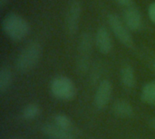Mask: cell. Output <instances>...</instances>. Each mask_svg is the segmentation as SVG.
I'll list each match as a JSON object with an SVG mask.
<instances>
[{"label": "cell", "mask_w": 155, "mask_h": 139, "mask_svg": "<svg viewBox=\"0 0 155 139\" xmlns=\"http://www.w3.org/2000/svg\"><path fill=\"white\" fill-rule=\"evenodd\" d=\"M2 27L5 33L15 42L24 40L30 33L28 22L16 14H7L2 22Z\"/></svg>", "instance_id": "cell-1"}, {"label": "cell", "mask_w": 155, "mask_h": 139, "mask_svg": "<svg viewBox=\"0 0 155 139\" xmlns=\"http://www.w3.org/2000/svg\"><path fill=\"white\" fill-rule=\"evenodd\" d=\"M42 54V46L37 42H33L27 44L19 53L16 59V69L25 73L32 71L38 63Z\"/></svg>", "instance_id": "cell-2"}, {"label": "cell", "mask_w": 155, "mask_h": 139, "mask_svg": "<svg viewBox=\"0 0 155 139\" xmlns=\"http://www.w3.org/2000/svg\"><path fill=\"white\" fill-rule=\"evenodd\" d=\"M52 95L63 101L73 100L76 95V88L74 81L66 76H58L53 79L50 84Z\"/></svg>", "instance_id": "cell-3"}, {"label": "cell", "mask_w": 155, "mask_h": 139, "mask_svg": "<svg viewBox=\"0 0 155 139\" xmlns=\"http://www.w3.org/2000/svg\"><path fill=\"white\" fill-rule=\"evenodd\" d=\"M93 47V38L89 33H84L79 42V54L77 60V70L80 73H85L90 64V57Z\"/></svg>", "instance_id": "cell-4"}, {"label": "cell", "mask_w": 155, "mask_h": 139, "mask_svg": "<svg viewBox=\"0 0 155 139\" xmlns=\"http://www.w3.org/2000/svg\"><path fill=\"white\" fill-rule=\"evenodd\" d=\"M108 23L117 39L126 47L132 48L134 46V39L124 22L117 14H110L108 15Z\"/></svg>", "instance_id": "cell-5"}, {"label": "cell", "mask_w": 155, "mask_h": 139, "mask_svg": "<svg viewBox=\"0 0 155 139\" xmlns=\"http://www.w3.org/2000/svg\"><path fill=\"white\" fill-rule=\"evenodd\" d=\"M82 7L78 0H73L67 9L65 16V26L66 30L70 34H74L79 26L80 18H81Z\"/></svg>", "instance_id": "cell-6"}, {"label": "cell", "mask_w": 155, "mask_h": 139, "mask_svg": "<svg viewBox=\"0 0 155 139\" xmlns=\"http://www.w3.org/2000/svg\"><path fill=\"white\" fill-rule=\"evenodd\" d=\"M113 96V84L108 80H104L98 85L95 94L94 102L97 109H104L111 100Z\"/></svg>", "instance_id": "cell-7"}, {"label": "cell", "mask_w": 155, "mask_h": 139, "mask_svg": "<svg viewBox=\"0 0 155 139\" xmlns=\"http://www.w3.org/2000/svg\"><path fill=\"white\" fill-rule=\"evenodd\" d=\"M95 44L99 52L103 54H109L114 47L113 40L108 29L104 26H101L95 35Z\"/></svg>", "instance_id": "cell-8"}, {"label": "cell", "mask_w": 155, "mask_h": 139, "mask_svg": "<svg viewBox=\"0 0 155 139\" xmlns=\"http://www.w3.org/2000/svg\"><path fill=\"white\" fill-rule=\"evenodd\" d=\"M124 22L128 29L132 31L140 30L143 26V17L140 11L134 6L127 7L124 14Z\"/></svg>", "instance_id": "cell-9"}, {"label": "cell", "mask_w": 155, "mask_h": 139, "mask_svg": "<svg viewBox=\"0 0 155 139\" xmlns=\"http://www.w3.org/2000/svg\"><path fill=\"white\" fill-rule=\"evenodd\" d=\"M43 133L50 139H74L70 131L64 130L55 124H45L42 126Z\"/></svg>", "instance_id": "cell-10"}, {"label": "cell", "mask_w": 155, "mask_h": 139, "mask_svg": "<svg viewBox=\"0 0 155 139\" xmlns=\"http://www.w3.org/2000/svg\"><path fill=\"white\" fill-rule=\"evenodd\" d=\"M113 112L115 116L121 118H128L134 116V110L132 105L123 100H119L114 102L113 106Z\"/></svg>", "instance_id": "cell-11"}, {"label": "cell", "mask_w": 155, "mask_h": 139, "mask_svg": "<svg viewBox=\"0 0 155 139\" xmlns=\"http://www.w3.org/2000/svg\"><path fill=\"white\" fill-rule=\"evenodd\" d=\"M120 77H121V81L125 88L133 89L135 86L136 83L135 74L134 69L130 65H124L122 68Z\"/></svg>", "instance_id": "cell-12"}, {"label": "cell", "mask_w": 155, "mask_h": 139, "mask_svg": "<svg viewBox=\"0 0 155 139\" xmlns=\"http://www.w3.org/2000/svg\"><path fill=\"white\" fill-rule=\"evenodd\" d=\"M141 98L144 103L155 107V81H150L143 86Z\"/></svg>", "instance_id": "cell-13"}, {"label": "cell", "mask_w": 155, "mask_h": 139, "mask_svg": "<svg viewBox=\"0 0 155 139\" xmlns=\"http://www.w3.org/2000/svg\"><path fill=\"white\" fill-rule=\"evenodd\" d=\"M13 82V74L12 71L6 68L3 67L0 70V92L4 93L11 87Z\"/></svg>", "instance_id": "cell-14"}, {"label": "cell", "mask_w": 155, "mask_h": 139, "mask_svg": "<svg viewBox=\"0 0 155 139\" xmlns=\"http://www.w3.org/2000/svg\"><path fill=\"white\" fill-rule=\"evenodd\" d=\"M40 114V108L37 104L31 103L26 105L22 110V117L25 120H33Z\"/></svg>", "instance_id": "cell-15"}, {"label": "cell", "mask_w": 155, "mask_h": 139, "mask_svg": "<svg viewBox=\"0 0 155 139\" xmlns=\"http://www.w3.org/2000/svg\"><path fill=\"white\" fill-rule=\"evenodd\" d=\"M54 124L57 127H59L64 130H67V131H70V129L73 126L71 118L67 115H64V114L55 115L54 118Z\"/></svg>", "instance_id": "cell-16"}, {"label": "cell", "mask_w": 155, "mask_h": 139, "mask_svg": "<svg viewBox=\"0 0 155 139\" xmlns=\"http://www.w3.org/2000/svg\"><path fill=\"white\" fill-rule=\"evenodd\" d=\"M148 14H149V17L151 19L152 22H153L155 24V2L152 3L149 6V10H148Z\"/></svg>", "instance_id": "cell-17"}, {"label": "cell", "mask_w": 155, "mask_h": 139, "mask_svg": "<svg viewBox=\"0 0 155 139\" xmlns=\"http://www.w3.org/2000/svg\"><path fill=\"white\" fill-rule=\"evenodd\" d=\"M119 5H123V6H126V7H129V6H132V3L133 1L132 0H115Z\"/></svg>", "instance_id": "cell-18"}, {"label": "cell", "mask_w": 155, "mask_h": 139, "mask_svg": "<svg viewBox=\"0 0 155 139\" xmlns=\"http://www.w3.org/2000/svg\"><path fill=\"white\" fill-rule=\"evenodd\" d=\"M7 2H8V0H0V7L3 8L6 5Z\"/></svg>", "instance_id": "cell-19"}, {"label": "cell", "mask_w": 155, "mask_h": 139, "mask_svg": "<svg viewBox=\"0 0 155 139\" xmlns=\"http://www.w3.org/2000/svg\"><path fill=\"white\" fill-rule=\"evenodd\" d=\"M10 139H21V138H10Z\"/></svg>", "instance_id": "cell-20"}, {"label": "cell", "mask_w": 155, "mask_h": 139, "mask_svg": "<svg viewBox=\"0 0 155 139\" xmlns=\"http://www.w3.org/2000/svg\"><path fill=\"white\" fill-rule=\"evenodd\" d=\"M153 68H154V71H155V64H154V65H153Z\"/></svg>", "instance_id": "cell-21"}, {"label": "cell", "mask_w": 155, "mask_h": 139, "mask_svg": "<svg viewBox=\"0 0 155 139\" xmlns=\"http://www.w3.org/2000/svg\"><path fill=\"white\" fill-rule=\"evenodd\" d=\"M154 128H155V121H154Z\"/></svg>", "instance_id": "cell-22"}]
</instances>
